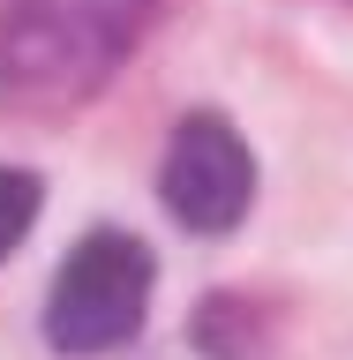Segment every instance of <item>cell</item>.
<instances>
[{
	"label": "cell",
	"mask_w": 353,
	"mask_h": 360,
	"mask_svg": "<svg viewBox=\"0 0 353 360\" xmlns=\"http://www.w3.org/2000/svg\"><path fill=\"white\" fill-rule=\"evenodd\" d=\"M158 0H16L0 15V98L30 112L83 105L128 60Z\"/></svg>",
	"instance_id": "obj_1"
},
{
	"label": "cell",
	"mask_w": 353,
	"mask_h": 360,
	"mask_svg": "<svg viewBox=\"0 0 353 360\" xmlns=\"http://www.w3.org/2000/svg\"><path fill=\"white\" fill-rule=\"evenodd\" d=\"M143 300H151V248L120 225H98L75 240V255L61 263V278L45 292V338L61 353L128 345L143 330Z\"/></svg>",
	"instance_id": "obj_2"
},
{
	"label": "cell",
	"mask_w": 353,
	"mask_h": 360,
	"mask_svg": "<svg viewBox=\"0 0 353 360\" xmlns=\"http://www.w3.org/2000/svg\"><path fill=\"white\" fill-rule=\"evenodd\" d=\"M158 195L188 233H225V225L248 218L256 202V158H248L241 128H225L218 112H188L166 143V165H158Z\"/></svg>",
	"instance_id": "obj_3"
},
{
	"label": "cell",
	"mask_w": 353,
	"mask_h": 360,
	"mask_svg": "<svg viewBox=\"0 0 353 360\" xmlns=\"http://www.w3.org/2000/svg\"><path fill=\"white\" fill-rule=\"evenodd\" d=\"M38 202H45L38 173H23V165H0V263H8V255H16V240L38 225Z\"/></svg>",
	"instance_id": "obj_4"
}]
</instances>
